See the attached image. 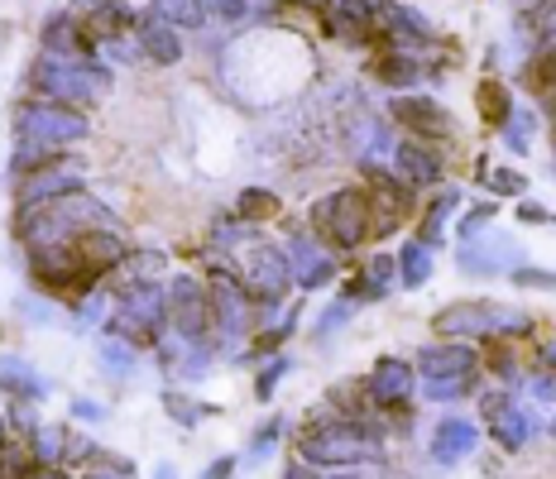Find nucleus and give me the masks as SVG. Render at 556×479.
I'll return each mask as SVG.
<instances>
[{"label":"nucleus","instance_id":"1","mask_svg":"<svg viewBox=\"0 0 556 479\" xmlns=\"http://www.w3.org/2000/svg\"><path fill=\"white\" fill-rule=\"evenodd\" d=\"M101 226H121L111 206H101L97 197L87 192H73V197H53V202H39V206H25L15 212V236L29 244H63V240H77L83 230H101Z\"/></svg>","mask_w":556,"mask_h":479},{"label":"nucleus","instance_id":"2","mask_svg":"<svg viewBox=\"0 0 556 479\" xmlns=\"http://www.w3.org/2000/svg\"><path fill=\"white\" fill-rule=\"evenodd\" d=\"M29 87L39 101H58V106H97L101 97L111 91V67H101L97 58H53L39 53L29 67Z\"/></svg>","mask_w":556,"mask_h":479},{"label":"nucleus","instance_id":"3","mask_svg":"<svg viewBox=\"0 0 556 479\" xmlns=\"http://www.w3.org/2000/svg\"><path fill=\"white\" fill-rule=\"evenodd\" d=\"M432 331L442 341H494V336H528L532 331V312L504 307L490 298H470V302H451L432 317Z\"/></svg>","mask_w":556,"mask_h":479},{"label":"nucleus","instance_id":"4","mask_svg":"<svg viewBox=\"0 0 556 479\" xmlns=\"http://www.w3.org/2000/svg\"><path fill=\"white\" fill-rule=\"evenodd\" d=\"M312 226L321 240H331L336 250H361L375 236V212H369V187H336L331 197H321L312 206Z\"/></svg>","mask_w":556,"mask_h":479},{"label":"nucleus","instance_id":"5","mask_svg":"<svg viewBox=\"0 0 556 479\" xmlns=\"http://www.w3.org/2000/svg\"><path fill=\"white\" fill-rule=\"evenodd\" d=\"M168 331L188 345L216 341V312H212V288L192 274H178L168 283Z\"/></svg>","mask_w":556,"mask_h":479},{"label":"nucleus","instance_id":"6","mask_svg":"<svg viewBox=\"0 0 556 479\" xmlns=\"http://www.w3.org/2000/svg\"><path fill=\"white\" fill-rule=\"evenodd\" d=\"M87 115L73 106H58V101H25L15 111V139H34V144H49V149H73L77 139H87Z\"/></svg>","mask_w":556,"mask_h":479},{"label":"nucleus","instance_id":"7","mask_svg":"<svg viewBox=\"0 0 556 479\" xmlns=\"http://www.w3.org/2000/svg\"><path fill=\"white\" fill-rule=\"evenodd\" d=\"M29 278L43 288V293H67V288H77V293H97L101 278L91 274V268L77 260V244L63 240V244H29Z\"/></svg>","mask_w":556,"mask_h":479},{"label":"nucleus","instance_id":"8","mask_svg":"<svg viewBox=\"0 0 556 479\" xmlns=\"http://www.w3.org/2000/svg\"><path fill=\"white\" fill-rule=\"evenodd\" d=\"M164 326H168L164 283H149L115 298V336H125V341H164Z\"/></svg>","mask_w":556,"mask_h":479},{"label":"nucleus","instance_id":"9","mask_svg":"<svg viewBox=\"0 0 556 479\" xmlns=\"http://www.w3.org/2000/svg\"><path fill=\"white\" fill-rule=\"evenodd\" d=\"M212 312H216V345L236 350L240 336L250 331V293L240 288V278L230 268L212 264Z\"/></svg>","mask_w":556,"mask_h":479},{"label":"nucleus","instance_id":"10","mask_svg":"<svg viewBox=\"0 0 556 479\" xmlns=\"http://www.w3.org/2000/svg\"><path fill=\"white\" fill-rule=\"evenodd\" d=\"M389 121H399L403 130H413L417 139H451L456 135V115H451L437 97H427V91H399V97H389Z\"/></svg>","mask_w":556,"mask_h":479},{"label":"nucleus","instance_id":"11","mask_svg":"<svg viewBox=\"0 0 556 479\" xmlns=\"http://www.w3.org/2000/svg\"><path fill=\"white\" fill-rule=\"evenodd\" d=\"M245 278H250V298L254 302H283L293 288V260H288V244H260L245 260Z\"/></svg>","mask_w":556,"mask_h":479},{"label":"nucleus","instance_id":"12","mask_svg":"<svg viewBox=\"0 0 556 479\" xmlns=\"http://www.w3.org/2000/svg\"><path fill=\"white\" fill-rule=\"evenodd\" d=\"M73 192H83V168L67 154L63 163H49V168H34L25 178H15V212L53 202V197H73Z\"/></svg>","mask_w":556,"mask_h":479},{"label":"nucleus","instance_id":"13","mask_svg":"<svg viewBox=\"0 0 556 479\" xmlns=\"http://www.w3.org/2000/svg\"><path fill=\"white\" fill-rule=\"evenodd\" d=\"M417 393V369L408 360H375V369L365 374V399L369 407H408V399Z\"/></svg>","mask_w":556,"mask_h":479},{"label":"nucleus","instance_id":"14","mask_svg":"<svg viewBox=\"0 0 556 479\" xmlns=\"http://www.w3.org/2000/svg\"><path fill=\"white\" fill-rule=\"evenodd\" d=\"M480 413H484V423H490L494 441H500L508 455L523 451L532 441V431H538L532 413H523V407L514 403V393H490V399H480Z\"/></svg>","mask_w":556,"mask_h":479},{"label":"nucleus","instance_id":"15","mask_svg":"<svg viewBox=\"0 0 556 479\" xmlns=\"http://www.w3.org/2000/svg\"><path fill=\"white\" fill-rule=\"evenodd\" d=\"M417 374H422V379L480 374V350H475V341H432L417 350Z\"/></svg>","mask_w":556,"mask_h":479},{"label":"nucleus","instance_id":"16","mask_svg":"<svg viewBox=\"0 0 556 479\" xmlns=\"http://www.w3.org/2000/svg\"><path fill=\"white\" fill-rule=\"evenodd\" d=\"M168 274V254L164 250H130L121 264L106 274V293H135V288H149V283H164Z\"/></svg>","mask_w":556,"mask_h":479},{"label":"nucleus","instance_id":"17","mask_svg":"<svg viewBox=\"0 0 556 479\" xmlns=\"http://www.w3.org/2000/svg\"><path fill=\"white\" fill-rule=\"evenodd\" d=\"M456 264L466 268V274H500V268L523 264V254H518V244L504 240V236H470L466 244H460Z\"/></svg>","mask_w":556,"mask_h":479},{"label":"nucleus","instance_id":"18","mask_svg":"<svg viewBox=\"0 0 556 479\" xmlns=\"http://www.w3.org/2000/svg\"><path fill=\"white\" fill-rule=\"evenodd\" d=\"M288 260H293V283L307 288V293L336 283V260L312 236H293V240H288Z\"/></svg>","mask_w":556,"mask_h":479},{"label":"nucleus","instance_id":"19","mask_svg":"<svg viewBox=\"0 0 556 479\" xmlns=\"http://www.w3.org/2000/svg\"><path fill=\"white\" fill-rule=\"evenodd\" d=\"M480 446V427L470 417H446L432 427V461L437 465H460L466 455Z\"/></svg>","mask_w":556,"mask_h":479},{"label":"nucleus","instance_id":"20","mask_svg":"<svg viewBox=\"0 0 556 479\" xmlns=\"http://www.w3.org/2000/svg\"><path fill=\"white\" fill-rule=\"evenodd\" d=\"M393 173L408 187H432V182H442V154L427 149L422 139H403L399 154H393Z\"/></svg>","mask_w":556,"mask_h":479},{"label":"nucleus","instance_id":"21","mask_svg":"<svg viewBox=\"0 0 556 479\" xmlns=\"http://www.w3.org/2000/svg\"><path fill=\"white\" fill-rule=\"evenodd\" d=\"M135 43L144 49L149 63H164V67H173V63L182 58V39H178V29L164 25V20H159L154 10L135 20Z\"/></svg>","mask_w":556,"mask_h":479},{"label":"nucleus","instance_id":"22","mask_svg":"<svg viewBox=\"0 0 556 479\" xmlns=\"http://www.w3.org/2000/svg\"><path fill=\"white\" fill-rule=\"evenodd\" d=\"M0 393H10L15 403H39L49 399V379L25 355H0Z\"/></svg>","mask_w":556,"mask_h":479},{"label":"nucleus","instance_id":"23","mask_svg":"<svg viewBox=\"0 0 556 479\" xmlns=\"http://www.w3.org/2000/svg\"><path fill=\"white\" fill-rule=\"evenodd\" d=\"M327 29L341 39H369L379 34V0H336L327 10Z\"/></svg>","mask_w":556,"mask_h":479},{"label":"nucleus","instance_id":"24","mask_svg":"<svg viewBox=\"0 0 556 479\" xmlns=\"http://www.w3.org/2000/svg\"><path fill=\"white\" fill-rule=\"evenodd\" d=\"M393 278H399V254H369L365 268L351 278V288H345V298L351 302H379V298H389Z\"/></svg>","mask_w":556,"mask_h":479},{"label":"nucleus","instance_id":"25","mask_svg":"<svg viewBox=\"0 0 556 479\" xmlns=\"http://www.w3.org/2000/svg\"><path fill=\"white\" fill-rule=\"evenodd\" d=\"M43 53H53V58H91L97 53V43L83 34V25H77L73 15H53L49 25H43Z\"/></svg>","mask_w":556,"mask_h":479},{"label":"nucleus","instance_id":"26","mask_svg":"<svg viewBox=\"0 0 556 479\" xmlns=\"http://www.w3.org/2000/svg\"><path fill=\"white\" fill-rule=\"evenodd\" d=\"M460 206V192L456 187H442V192L427 202V212H422V226H417V244H427V250H437L442 244V226L451 220V212Z\"/></svg>","mask_w":556,"mask_h":479},{"label":"nucleus","instance_id":"27","mask_svg":"<svg viewBox=\"0 0 556 479\" xmlns=\"http://www.w3.org/2000/svg\"><path fill=\"white\" fill-rule=\"evenodd\" d=\"M475 106H480V121L484 125H500L504 130V121L514 115V97H508V87L504 81H480V91H475Z\"/></svg>","mask_w":556,"mask_h":479},{"label":"nucleus","instance_id":"28","mask_svg":"<svg viewBox=\"0 0 556 479\" xmlns=\"http://www.w3.org/2000/svg\"><path fill=\"white\" fill-rule=\"evenodd\" d=\"M154 15L173 29H202L206 25V0H154Z\"/></svg>","mask_w":556,"mask_h":479},{"label":"nucleus","instance_id":"29","mask_svg":"<svg viewBox=\"0 0 556 479\" xmlns=\"http://www.w3.org/2000/svg\"><path fill=\"white\" fill-rule=\"evenodd\" d=\"M427 278H432V250H427V244H417V240H408L399 250V283L403 288H422Z\"/></svg>","mask_w":556,"mask_h":479},{"label":"nucleus","instance_id":"30","mask_svg":"<svg viewBox=\"0 0 556 479\" xmlns=\"http://www.w3.org/2000/svg\"><path fill=\"white\" fill-rule=\"evenodd\" d=\"M67 437L73 431L67 427H39L29 437V455H34V465H63V455H67Z\"/></svg>","mask_w":556,"mask_h":479},{"label":"nucleus","instance_id":"31","mask_svg":"<svg viewBox=\"0 0 556 479\" xmlns=\"http://www.w3.org/2000/svg\"><path fill=\"white\" fill-rule=\"evenodd\" d=\"M480 389V374H451V379H422V399L432 403H456Z\"/></svg>","mask_w":556,"mask_h":479},{"label":"nucleus","instance_id":"32","mask_svg":"<svg viewBox=\"0 0 556 479\" xmlns=\"http://www.w3.org/2000/svg\"><path fill=\"white\" fill-rule=\"evenodd\" d=\"M101 369H106L111 379H130V374L139 369L135 341H125V336H111V341H101Z\"/></svg>","mask_w":556,"mask_h":479},{"label":"nucleus","instance_id":"33","mask_svg":"<svg viewBox=\"0 0 556 479\" xmlns=\"http://www.w3.org/2000/svg\"><path fill=\"white\" fill-rule=\"evenodd\" d=\"M236 216L240 220H269V216H278V197L269 192V187H240V197H236Z\"/></svg>","mask_w":556,"mask_h":479},{"label":"nucleus","instance_id":"34","mask_svg":"<svg viewBox=\"0 0 556 479\" xmlns=\"http://www.w3.org/2000/svg\"><path fill=\"white\" fill-rule=\"evenodd\" d=\"M254 236H260V226H254V220H240V216L212 220V244H222V250H240V244H250Z\"/></svg>","mask_w":556,"mask_h":479},{"label":"nucleus","instance_id":"35","mask_svg":"<svg viewBox=\"0 0 556 479\" xmlns=\"http://www.w3.org/2000/svg\"><path fill=\"white\" fill-rule=\"evenodd\" d=\"M532 130H538V115L514 106V115L504 121V144L514 149V154H528V149H532Z\"/></svg>","mask_w":556,"mask_h":479},{"label":"nucleus","instance_id":"36","mask_svg":"<svg viewBox=\"0 0 556 479\" xmlns=\"http://www.w3.org/2000/svg\"><path fill=\"white\" fill-rule=\"evenodd\" d=\"M212 355H216V341L188 345V350H182V360H178V374H182V379H206V374H212Z\"/></svg>","mask_w":556,"mask_h":479},{"label":"nucleus","instance_id":"37","mask_svg":"<svg viewBox=\"0 0 556 479\" xmlns=\"http://www.w3.org/2000/svg\"><path fill=\"white\" fill-rule=\"evenodd\" d=\"M351 312H355V302H351V298H336L331 307L317 317V326H312V336H317V341H327V336H336L345 322H351Z\"/></svg>","mask_w":556,"mask_h":479},{"label":"nucleus","instance_id":"38","mask_svg":"<svg viewBox=\"0 0 556 479\" xmlns=\"http://www.w3.org/2000/svg\"><path fill=\"white\" fill-rule=\"evenodd\" d=\"M164 413L173 417L178 427H197L212 407H202V403H192V399H182V393H164Z\"/></svg>","mask_w":556,"mask_h":479},{"label":"nucleus","instance_id":"39","mask_svg":"<svg viewBox=\"0 0 556 479\" xmlns=\"http://www.w3.org/2000/svg\"><path fill=\"white\" fill-rule=\"evenodd\" d=\"M480 178H484L490 192H500V197H523L528 192V178L523 173H514V168H484Z\"/></svg>","mask_w":556,"mask_h":479},{"label":"nucleus","instance_id":"40","mask_svg":"<svg viewBox=\"0 0 556 479\" xmlns=\"http://www.w3.org/2000/svg\"><path fill=\"white\" fill-rule=\"evenodd\" d=\"M288 369H293V360H288V355H274L269 365H264L260 374H254V399H264V403H269V399H274V389H278V379H283Z\"/></svg>","mask_w":556,"mask_h":479},{"label":"nucleus","instance_id":"41","mask_svg":"<svg viewBox=\"0 0 556 479\" xmlns=\"http://www.w3.org/2000/svg\"><path fill=\"white\" fill-rule=\"evenodd\" d=\"M283 437H288V417L278 413V417H269V423H264L260 431H254V446H250V455H254V461H264V455H269V451H274Z\"/></svg>","mask_w":556,"mask_h":479},{"label":"nucleus","instance_id":"42","mask_svg":"<svg viewBox=\"0 0 556 479\" xmlns=\"http://www.w3.org/2000/svg\"><path fill=\"white\" fill-rule=\"evenodd\" d=\"M91 461H97V465H87V475H83V479H130V475H135V465H130V461H121V455L97 451Z\"/></svg>","mask_w":556,"mask_h":479},{"label":"nucleus","instance_id":"43","mask_svg":"<svg viewBox=\"0 0 556 479\" xmlns=\"http://www.w3.org/2000/svg\"><path fill=\"white\" fill-rule=\"evenodd\" d=\"M508 283L538 288V293H552V288H556V274H552V268H528V264H518V268H508Z\"/></svg>","mask_w":556,"mask_h":479},{"label":"nucleus","instance_id":"44","mask_svg":"<svg viewBox=\"0 0 556 479\" xmlns=\"http://www.w3.org/2000/svg\"><path fill=\"white\" fill-rule=\"evenodd\" d=\"M528 393L538 407H556V369H542L528 379Z\"/></svg>","mask_w":556,"mask_h":479},{"label":"nucleus","instance_id":"45","mask_svg":"<svg viewBox=\"0 0 556 479\" xmlns=\"http://www.w3.org/2000/svg\"><path fill=\"white\" fill-rule=\"evenodd\" d=\"M206 10H216V15L230 20V25H245L250 20V0H206Z\"/></svg>","mask_w":556,"mask_h":479},{"label":"nucleus","instance_id":"46","mask_svg":"<svg viewBox=\"0 0 556 479\" xmlns=\"http://www.w3.org/2000/svg\"><path fill=\"white\" fill-rule=\"evenodd\" d=\"M490 220H494V202H480V206H475V212H470L466 220H460V240L480 236V230H484V226H490Z\"/></svg>","mask_w":556,"mask_h":479},{"label":"nucleus","instance_id":"47","mask_svg":"<svg viewBox=\"0 0 556 479\" xmlns=\"http://www.w3.org/2000/svg\"><path fill=\"white\" fill-rule=\"evenodd\" d=\"M490 369L500 374V379L514 383V379H518V360H514V350H504V345L494 350V355H490Z\"/></svg>","mask_w":556,"mask_h":479},{"label":"nucleus","instance_id":"48","mask_svg":"<svg viewBox=\"0 0 556 479\" xmlns=\"http://www.w3.org/2000/svg\"><path fill=\"white\" fill-rule=\"evenodd\" d=\"M518 220H528V226H556V216L538 202H518Z\"/></svg>","mask_w":556,"mask_h":479},{"label":"nucleus","instance_id":"49","mask_svg":"<svg viewBox=\"0 0 556 479\" xmlns=\"http://www.w3.org/2000/svg\"><path fill=\"white\" fill-rule=\"evenodd\" d=\"M73 417H77V423H101V417H106V407L91 403V399H73Z\"/></svg>","mask_w":556,"mask_h":479},{"label":"nucleus","instance_id":"50","mask_svg":"<svg viewBox=\"0 0 556 479\" xmlns=\"http://www.w3.org/2000/svg\"><path fill=\"white\" fill-rule=\"evenodd\" d=\"M236 465H240L236 455H216V461L202 470V479H230V470H236Z\"/></svg>","mask_w":556,"mask_h":479},{"label":"nucleus","instance_id":"51","mask_svg":"<svg viewBox=\"0 0 556 479\" xmlns=\"http://www.w3.org/2000/svg\"><path fill=\"white\" fill-rule=\"evenodd\" d=\"M283 479H317V470H307V461H293L283 465Z\"/></svg>","mask_w":556,"mask_h":479},{"label":"nucleus","instance_id":"52","mask_svg":"<svg viewBox=\"0 0 556 479\" xmlns=\"http://www.w3.org/2000/svg\"><path fill=\"white\" fill-rule=\"evenodd\" d=\"M29 479H67V475H63V465H34Z\"/></svg>","mask_w":556,"mask_h":479},{"label":"nucleus","instance_id":"53","mask_svg":"<svg viewBox=\"0 0 556 479\" xmlns=\"http://www.w3.org/2000/svg\"><path fill=\"white\" fill-rule=\"evenodd\" d=\"M542 369H556V336L542 345Z\"/></svg>","mask_w":556,"mask_h":479},{"label":"nucleus","instance_id":"54","mask_svg":"<svg viewBox=\"0 0 556 479\" xmlns=\"http://www.w3.org/2000/svg\"><path fill=\"white\" fill-rule=\"evenodd\" d=\"M154 479H178V475H173V465H154Z\"/></svg>","mask_w":556,"mask_h":479},{"label":"nucleus","instance_id":"55","mask_svg":"<svg viewBox=\"0 0 556 479\" xmlns=\"http://www.w3.org/2000/svg\"><path fill=\"white\" fill-rule=\"evenodd\" d=\"M5 437H10V423H5V417H0V451H5Z\"/></svg>","mask_w":556,"mask_h":479},{"label":"nucleus","instance_id":"56","mask_svg":"<svg viewBox=\"0 0 556 479\" xmlns=\"http://www.w3.org/2000/svg\"><path fill=\"white\" fill-rule=\"evenodd\" d=\"M528 5H556V0H528Z\"/></svg>","mask_w":556,"mask_h":479},{"label":"nucleus","instance_id":"57","mask_svg":"<svg viewBox=\"0 0 556 479\" xmlns=\"http://www.w3.org/2000/svg\"><path fill=\"white\" fill-rule=\"evenodd\" d=\"M312 5H336V0H312Z\"/></svg>","mask_w":556,"mask_h":479},{"label":"nucleus","instance_id":"58","mask_svg":"<svg viewBox=\"0 0 556 479\" xmlns=\"http://www.w3.org/2000/svg\"><path fill=\"white\" fill-rule=\"evenodd\" d=\"M327 479H355V475H327Z\"/></svg>","mask_w":556,"mask_h":479},{"label":"nucleus","instance_id":"59","mask_svg":"<svg viewBox=\"0 0 556 479\" xmlns=\"http://www.w3.org/2000/svg\"><path fill=\"white\" fill-rule=\"evenodd\" d=\"M264 5H283V0H264Z\"/></svg>","mask_w":556,"mask_h":479},{"label":"nucleus","instance_id":"60","mask_svg":"<svg viewBox=\"0 0 556 479\" xmlns=\"http://www.w3.org/2000/svg\"><path fill=\"white\" fill-rule=\"evenodd\" d=\"M0 341H5V326H0Z\"/></svg>","mask_w":556,"mask_h":479},{"label":"nucleus","instance_id":"61","mask_svg":"<svg viewBox=\"0 0 556 479\" xmlns=\"http://www.w3.org/2000/svg\"><path fill=\"white\" fill-rule=\"evenodd\" d=\"M0 479H5V465H0Z\"/></svg>","mask_w":556,"mask_h":479},{"label":"nucleus","instance_id":"62","mask_svg":"<svg viewBox=\"0 0 556 479\" xmlns=\"http://www.w3.org/2000/svg\"><path fill=\"white\" fill-rule=\"evenodd\" d=\"M303 5H312V0H303Z\"/></svg>","mask_w":556,"mask_h":479}]
</instances>
